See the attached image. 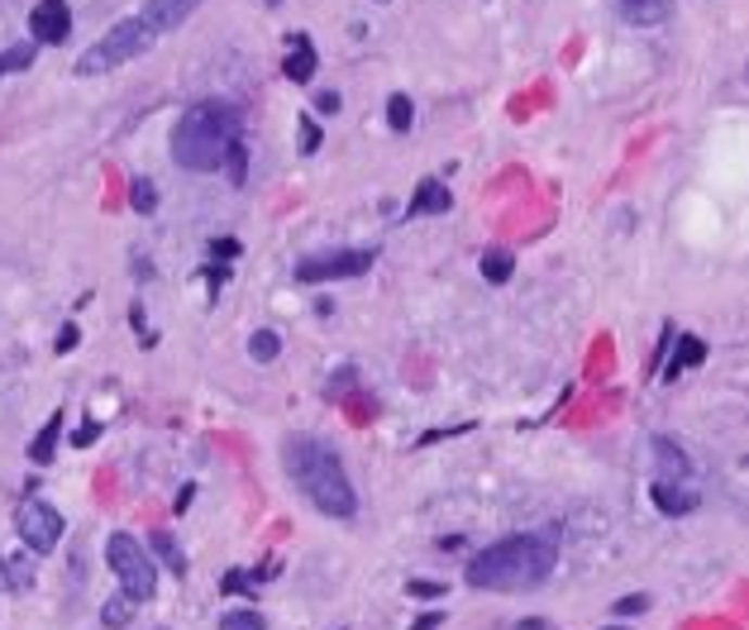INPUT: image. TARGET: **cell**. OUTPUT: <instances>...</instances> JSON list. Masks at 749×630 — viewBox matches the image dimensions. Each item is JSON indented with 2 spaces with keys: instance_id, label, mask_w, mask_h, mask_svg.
Listing matches in <instances>:
<instances>
[{
  "instance_id": "277c9868",
  "label": "cell",
  "mask_w": 749,
  "mask_h": 630,
  "mask_svg": "<svg viewBox=\"0 0 749 630\" xmlns=\"http://www.w3.org/2000/svg\"><path fill=\"white\" fill-rule=\"evenodd\" d=\"M153 39H158V34H153L139 15L119 20V24H111V29H105L91 48H81L77 77H101V72H115V67L135 63V58H143V53L153 48Z\"/></svg>"
},
{
  "instance_id": "484cf974",
  "label": "cell",
  "mask_w": 749,
  "mask_h": 630,
  "mask_svg": "<svg viewBox=\"0 0 749 630\" xmlns=\"http://www.w3.org/2000/svg\"><path fill=\"white\" fill-rule=\"evenodd\" d=\"M220 630H268V621H263L258 612L239 607V612H225V616H220Z\"/></svg>"
},
{
  "instance_id": "f1b7e54d",
  "label": "cell",
  "mask_w": 749,
  "mask_h": 630,
  "mask_svg": "<svg viewBox=\"0 0 749 630\" xmlns=\"http://www.w3.org/2000/svg\"><path fill=\"white\" fill-rule=\"evenodd\" d=\"M316 111L320 115H340V91H320L316 96Z\"/></svg>"
},
{
  "instance_id": "9c48e42d",
  "label": "cell",
  "mask_w": 749,
  "mask_h": 630,
  "mask_svg": "<svg viewBox=\"0 0 749 630\" xmlns=\"http://www.w3.org/2000/svg\"><path fill=\"white\" fill-rule=\"evenodd\" d=\"M649 502H655L659 516H693L697 502H702V492H697L693 482H663V478H655V482H649Z\"/></svg>"
},
{
  "instance_id": "e575fe53",
  "label": "cell",
  "mask_w": 749,
  "mask_h": 630,
  "mask_svg": "<svg viewBox=\"0 0 749 630\" xmlns=\"http://www.w3.org/2000/svg\"><path fill=\"white\" fill-rule=\"evenodd\" d=\"M511 630H549V621H539V616H530V621H516Z\"/></svg>"
},
{
  "instance_id": "44dd1931",
  "label": "cell",
  "mask_w": 749,
  "mask_h": 630,
  "mask_svg": "<svg viewBox=\"0 0 749 630\" xmlns=\"http://www.w3.org/2000/svg\"><path fill=\"white\" fill-rule=\"evenodd\" d=\"M416 125V101H410V96H386V129H392V135H406V129Z\"/></svg>"
},
{
  "instance_id": "83f0119b",
  "label": "cell",
  "mask_w": 749,
  "mask_h": 630,
  "mask_svg": "<svg viewBox=\"0 0 749 630\" xmlns=\"http://www.w3.org/2000/svg\"><path fill=\"white\" fill-rule=\"evenodd\" d=\"M645 607H649V597H639V592H635V597H621V602H615V616H639Z\"/></svg>"
},
{
  "instance_id": "4fadbf2b",
  "label": "cell",
  "mask_w": 749,
  "mask_h": 630,
  "mask_svg": "<svg viewBox=\"0 0 749 630\" xmlns=\"http://www.w3.org/2000/svg\"><path fill=\"white\" fill-rule=\"evenodd\" d=\"M449 205H454L449 187H444L440 177H426V181H416V197L406 201V220H420V215H444Z\"/></svg>"
},
{
  "instance_id": "52a82bcc",
  "label": "cell",
  "mask_w": 749,
  "mask_h": 630,
  "mask_svg": "<svg viewBox=\"0 0 749 630\" xmlns=\"http://www.w3.org/2000/svg\"><path fill=\"white\" fill-rule=\"evenodd\" d=\"M20 540L29 554H53L63 540V512L48 506L43 496H24L20 502Z\"/></svg>"
},
{
  "instance_id": "d6986e66",
  "label": "cell",
  "mask_w": 749,
  "mask_h": 630,
  "mask_svg": "<svg viewBox=\"0 0 749 630\" xmlns=\"http://www.w3.org/2000/svg\"><path fill=\"white\" fill-rule=\"evenodd\" d=\"M0 588H10V592L34 588V564L24 559V554H15V559H0Z\"/></svg>"
},
{
  "instance_id": "6da1fadb",
  "label": "cell",
  "mask_w": 749,
  "mask_h": 630,
  "mask_svg": "<svg viewBox=\"0 0 749 630\" xmlns=\"http://www.w3.org/2000/svg\"><path fill=\"white\" fill-rule=\"evenodd\" d=\"M554 564H559V526H545L487 544L468 559L464 578L478 592H535L539 583H549Z\"/></svg>"
},
{
  "instance_id": "8992f818",
  "label": "cell",
  "mask_w": 749,
  "mask_h": 630,
  "mask_svg": "<svg viewBox=\"0 0 749 630\" xmlns=\"http://www.w3.org/2000/svg\"><path fill=\"white\" fill-rule=\"evenodd\" d=\"M378 263V249H330V253H310L296 263V282L316 287V282H344V277H364Z\"/></svg>"
},
{
  "instance_id": "ac0fdd59",
  "label": "cell",
  "mask_w": 749,
  "mask_h": 630,
  "mask_svg": "<svg viewBox=\"0 0 749 630\" xmlns=\"http://www.w3.org/2000/svg\"><path fill=\"white\" fill-rule=\"evenodd\" d=\"M34 58H39V43H34V39L10 43L5 53H0V77H10V72H29V67H34Z\"/></svg>"
},
{
  "instance_id": "9a60e30c",
  "label": "cell",
  "mask_w": 749,
  "mask_h": 630,
  "mask_svg": "<svg viewBox=\"0 0 749 630\" xmlns=\"http://www.w3.org/2000/svg\"><path fill=\"white\" fill-rule=\"evenodd\" d=\"M58 440H63V411H53V416H48V426L34 434V444H29V458L34 464H53V454H58Z\"/></svg>"
},
{
  "instance_id": "e0dca14e",
  "label": "cell",
  "mask_w": 749,
  "mask_h": 630,
  "mask_svg": "<svg viewBox=\"0 0 749 630\" xmlns=\"http://www.w3.org/2000/svg\"><path fill=\"white\" fill-rule=\"evenodd\" d=\"M707 358V344L697 335H678V354H673V363L663 368V378H678L683 368H693V363H702Z\"/></svg>"
},
{
  "instance_id": "d4e9b609",
  "label": "cell",
  "mask_w": 749,
  "mask_h": 630,
  "mask_svg": "<svg viewBox=\"0 0 749 630\" xmlns=\"http://www.w3.org/2000/svg\"><path fill=\"white\" fill-rule=\"evenodd\" d=\"M225 173H229V181H234V187H244L249 181V143L239 139V143H229V153H225Z\"/></svg>"
},
{
  "instance_id": "ba28073f",
  "label": "cell",
  "mask_w": 749,
  "mask_h": 630,
  "mask_svg": "<svg viewBox=\"0 0 749 630\" xmlns=\"http://www.w3.org/2000/svg\"><path fill=\"white\" fill-rule=\"evenodd\" d=\"M29 34L39 48H53L63 43L72 34V5L67 0H39V5L29 10Z\"/></svg>"
},
{
  "instance_id": "d6a6232c",
  "label": "cell",
  "mask_w": 749,
  "mask_h": 630,
  "mask_svg": "<svg viewBox=\"0 0 749 630\" xmlns=\"http://www.w3.org/2000/svg\"><path fill=\"white\" fill-rule=\"evenodd\" d=\"M96 434H101V426H96V420H87V426H81L77 434H72V444H77V450H81V444H91Z\"/></svg>"
},
{
  "instance_id": "f546056e",
  "label": "cell",
  "mask_w": 749,
  "mask_h": 630,
  "mask_svg": "<svg viewBox=\"0 0 749 630\" xmlns=\"http://www.w3.org/2000/svg\"><path fill=\"white\" fill-rule=\"evenodd\" d=\"M58 354H72V349H77V325H63V330H58Z\"/></svg>"
},
{
  "instance_id": "836d02e7",
  "label": "cell",
  "mask_w": 749,
  "mask_h": 630,
  "mask_svg": "<svg viewBox=\"0 0 749 630\" xmlns=\"http://www.w3.org/2000/svg\"><path fill=\"white\" fill-rule=\"evenodd\" d=\"M440 626H444V612H426L410 630H440Z\"/></svg>"
},
{
  "instance_id": "2e32d148",
  "label": "cell",
  "mask_w": 749,
  "mask_h": 630,
  "mask_svg": "<svg viewBox=\"0 0 749 630\" xmlns=\"http://www.w3.org/2000/svg\"><path fill=\"white\" fill-rule=\"evenodd\" d=\"M135 612H139V602H129L125 592H115V597L101 602V626L105 630H125L129 621H135Z\"/></svg>"
},
{
  "instance_id": "7a4b0ae2",
  "label": "cell",
  "mask_w": 749,
  "mask_h": 630,
  "mask_svg": "<svg viewBox=\"0 0 749 630\" xmlns=\"http://www.w3.org/2000/svg\"><path fill=\"white\" fill-rule=\"evenodd\" d=\"M282 468L320 516H330V520L358 516V492L348 482V468L325 440H316V434H292L282 444Z\"/></svg>"
},
{
  "instance_id": "cb8c5ba5",
  "label": "cell",
  "mask_w": 749,
  "mask_h": 630,
  "mask_svg": "<svg viewBox=\"0 0 749 630\" xmlns=\"http://www.w3.org/2000/svg\"><path fill=\"white\" fill-rule=\"evenodd\" d=\"M249 354H253V363H272L277 354H282V335L277 330H253Z\"/></svg>"
},
{
  "instance_id": "30bf717a",
  "label": "cell",
  "mask_w": 749,
  "mask_h": 630,
  "mask_svg": "<svg viewBox=\"0 0 749 630\" xmlns=\"http://www.w3.org/2000/svg\"><path fill=\"white\" fill-rule=\"evenodd\" d=\"M196 5L201 0H143L139 20L149 24L153 34H167V29H182V24L196 15Z\"/></svg>"
},
{
  "instance_id": "5b68a950",
  "label": "cell",
  "mask_w": 749,
  "mask_h": 630,
  "mask_svg": "<svg viewBox=\"0 0 749 630\" xmlns=\"http://www.w3.org/2000/svg\"><path fill=\"white\" fill-rule=\"evenodd\" d=\"M105 564H111V574L119 578V592H125L129 602H153V592H158V564L149 559V550L129 536V530H115L111 540H105Z\"/></svg>"
},
{
  "instance_id": "4dcf8cb0",
  "label": "cell",
  "mask_w": 749,
  "mask_h": 630,
  "mask_svg": "<svg viewBox=\"0 0 749 630\" xmlns=\"http://www.w3.org/2000/svg\"><path fill=\"white\" fill-rule=\"evenodd\" d=\"M215 253H220V263H229V259L239 253V239H215V244H211V259H215Z\"/></svg>"
},
{
  "instance_id": "603a6c76",
  "label": "cell",
  "mask_w": 749,
  "mask_h": 630,
  "mask_svg": "<svg viewBox=\"0 0 749 630\" xmlns=\"http://www.w3.org/2000/svg\"><path fill=\"white\" fill-rule=\"evenodd\" d=\"M129 205H135L139 215L158 211V187H153V177H135V181H129Z\"/></svg>"
},
{
  "instance_id": "3957f363",
  "label": "cell",
  "mask_w": 749,
  "mask_h": 630,
  "mask_svg": "<svg viewBox=\"0 0 749 630\" xmlns=\"http://www.w3.org/2000/svg\"><path fill=\"white\" fill-rule=\"evenodd\" d=\"M244 139V115H239L234 101H196L187 105L182 119L173 129V163L187 167V173H220L229 143Z\"/></svg>"
},
{
  "instance_id": "7402d4cb",
  "label": "cell",
  "mask_w": 749,
  "mask_h": 630,
  "mask_svg": "<svg viewBox=\"0 0 749 630\" xmlns=\"http://www.w3.org/2000/svg\"><path fill=\"white\" fill-rule=\"evenodd\" d=\"M149 550H153V554H158V559H163L167 568H173V574H177V578H182V574H187V554H182V544H177L173 536H167V530H158V536H153V540H149Z\"/></svg>"
},
{
  "instance_id": "8fae6325",
  "label": "cell",
  "mask_w": 749,
  "mask_h": 630,
  "mask_svg": "<svg viewBox=\"0 0 749 630\" xmlns=\"http://www.w3.org/2000/svg\"><path fill=\"white\" fill-rule=\"evenodd\" d=\"M655 478H663V482H693V458H687L683 444L669 440V434H655Z\"/></svg>"
},
{
  "instance_id": "ffe728a7",
  "label": "cell",
  "mask_w": 749,
  "mask_h": 630,
  "mask_svg": "<svg viewBox=\"0 0 749 630\" xmlns=\"http://www.w3.org/2000/svg\"><path fill=\"white\" fill-rule=\"evenodd\" d=\"M478 268H482V277H487L492 287H502V282H511L516 259H511V253H506V249H487V253H482V263H478Z\"/></svg>"
},
{
  "instance_id": "1f68e13d",
  "label": "cell",
  "mask_w": 749,
  "mask_h": 630,
  "mask_svg": "<svg viewBox=\"0 0 749 630\" xmlns=\"http://www.w3.org/2000/svg\"><path fill=\"white\" fill-rule=\"evenodd\" d=\"M410 597H444V583H406Z\"/></svg>"
},
{
  "instance_id": "4316f807",
  "label": "cell",
  "mask_w": 749,
  "mask_h": 630,
  "mask_svg": "<svg viewBox=\"0 0 749 630\" xmlns=\"http://www.w3.org/2000/svg\"><path fill=\"white\" fill-rule=\"evenodd\" d=\"M320 149V125L310 115H301V153H316Z\"/></svg>"
},
{
  "instance_id": "5bb4252c",
  "label": "cell",
  "mask_w": 749,
  "mask_h": 630,
  "mask_svg": "<svg viewBox=\"0 0 749 630\" xmlns=\"http://www.w3.org/2000/svg\"><path fill=\"white\" fill-rule=\"evenodd\" d=\"M316 67H320L316 43H310L306 34H292V43H287V63H282V72L296 81V87H306V81L316 77Z\"/></svg>"
},
{
  "instance_id": "d590c367",
  "label": "cell",
  "mask_w": 749,
  "mask_h": 630,
  "mask_svg": "<svg viewBox=\"0 0 749 630\" xmlns=\"http://www.w3.org/2000/svg\"><path fill=\"white\" fill-rule=\"evenodd\" d=\"M607 630H625V626H607Z\"/></svg>"
},
{
  "instance_id": "7c38bea8",
  "label": "cell",
  "mask_w": 749,
  "mask_h": 630,
  "mask_svg": "<svg viewBox=\"0 0 749 630\" xmlns=\"http://www.w3.org/2000/svg\"><path fill=\"white\" fill-rule=\"evenodd\" d=\"M611 10L635 29H659L673 20V0H611Z\"/></svg>"
}]
</instances>
